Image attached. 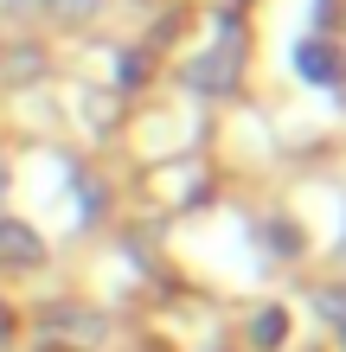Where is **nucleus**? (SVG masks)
Here are the masks:
<instances>
[{
  "label": "nucleus",
  "instance_id": "f257e3e1",
  "mask_svg": "<svg viewBox=\"0 0 346 352\" xmlns=\"http://www.w3.org/2000/svg\"><path fill=\"white\" fill-rule=\"evenodd\" d=\"M186 84H193V90H231V84H237V38H231V32L218 38L206 58H193V65H186Z\"/></svg>",
  "mask_w": 346,
  "mask_h": 352
},
{
  "label": "nucleus",
  "instance_id": "f03ea898",
  "mask_svg": "<svg viewBox=\"0 0 346 352\" xmlns=\"http://www.w3.org/2000/svg\"><path fill=\"white\" fill-rule=\"evenodd\" d=\"M39 256H45V243H39L26 224H13V218H0V263H13V269H32Z\"/></svg>",
  "mask_w": 346,
  "mask_h": 352
},
{
  "label": "nucleus",
  "instance_id": "7ed1b4c3",
  "mask_svg": "<svg viewBox=\"0 0 346 352\" xmlns=\"http://www.w3.org/2000/svg\"><path fill=\"white\" fill-rule=\"evenodd\" d=\"M295 65H301V77H308V84H340V52L321 45V38H308V45L295 52Z\"/></svg>",
  "mask_w": 346,
  "mask_h": 352
},
{
  "label": "nucleus",
  "instance_id": "20e7f679",
  "mask_svg": "<svg viewBox=\"0 0 346 352\" xmlns=\"http://www.w3.org/2000/svg\"><path fill=\"white\" fill-rule=\"evenodd\" d=\"M282 320H289L282 307H263V314L250 320V340H257V346H282Z\"/></svg>",
  "mask_w": 346,
  "mask_h": 352
},
{
  "label": "nucleus",
  "instance_id": "39448f33",
  "mask_svg": "<svg viewBox=\"0 0 346 352\" xmlns=\"http://www.w3.org/2000/svg\"><path fill=\"white\" fill-rule=\"evenodd\" d=\"M321 314H327L340 333H346V288H321Z\"/></svg>",
  "mask_w": 346,
  "mask_h": 352
},
{
  "label": "nucleus",
  "instance_id": "423d86ee",
  "mask_svg": "<svg viewBox=\"0 0 346 352\" xmlns=\"http://www.w3.org/2000/svg\"><path fill=\"white\" fill-rule=\"evenodd\" d=\"M39 7H52V13H65V19H84V13H96V0H39Z\"/></svg>",
  "mask_w": 346,
  "mask_h": 352
},
{
  "label": "nucleus",
  "instance_id": "0eeeda50",
  "mask_svg": "<svg viewBox=\"0 0 346 352\" xmlns=\"http://www.w3.org/2000/svg\"><path fill=\"white\" fill-rule=\"evenodd\" d=\"M0 333H7V307H0Z\"/></svg>",
  "mask_w": 346,
  "mask_h": 352
}]
</instances>
